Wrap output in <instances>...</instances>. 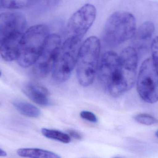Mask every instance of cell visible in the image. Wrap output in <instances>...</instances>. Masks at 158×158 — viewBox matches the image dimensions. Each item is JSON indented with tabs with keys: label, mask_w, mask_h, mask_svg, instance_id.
<instances>
[{
	"label": "cell",
	"mask_w": 158,
	"mask_h": 158,
	"mask_svg": "<svg viewBox=\"0 0 158 158\" xmlns=\"http://www.w3.org/2000/svg\"><path fill=\"white\" fill-rule=\"evenodd\" d=\"M136 30L133 15L126 11H117L107 19L102 32L103 42L113 47L132 39Z\"/></svg>",
	"instance_id": "1"
},
{
	"label": "cell",
	"mask_w": 158,
	"mask_h": 158,
	"mask_svg": "<svg viewBox=\"0 0 158 158\" xmlns=\"http://www.w3.org/2000/svg\"><path fill=\"white\" fill-rule=\"evenodd\" d=\"M50 34L49 28L45 24L32 26L24 32L17 59L19 66L27 68L37 62Z\"/></svg>",
	"instance_id": "2"
},
{
	"label": "cell",
	"mask_w": 158,
	"mask_h": 158,
	"mask_svg": "<svg viewBox=\"0 0 158 158\" xmlns=\"http://www.w3.org/2000/svg\"><path fill=\"white\" fill-rule=\"evenodd\" d=\"M101 43L96 36L88 37L81 45L77 60V74L79 83L83 87L91 85L98 70Z\"/></svg>",
	"instance_id": "3"
},
{
	"label": "cell",
	"mask_w": 158,
	"mask_h": 158,
	"mask_svg": "<svg viewBox=\"0 0 158 158\" xmlns=\"http://www.w3.org/2000/svg\"><path fill=\"white\" fill-rule=\"evenodd\" d=\"M138 55L136 49L128 47L119 56V67L115 81L107 89L113 97L121 96L131 90L135 83Z\"/></svg>",
	"instance_id": "4"
},
{
	"label": "cell",
	"mask_w": 158,
	"mask_h": 158,
	"mask_svg": "<svg viewBox=\"0 0 158 158\" xmlns=\"http://www.w3.org/2000/svg\"><path fill=\"white\" fill-rule=\"evenodd\" d=\"M82 39L69 36L62 44L52 70L54 79L58 83L67 81L77 65Z\"/></svg>",
	"instance_id": "5"
},
{
	"label": "cell",
	"mask_w": 158,
	"mask_h": 158,
	"mask_svg": "<svg viewBox=\"0 0 158 158\" xmlns=\"http://www.w3.org/2000/svg\"><path fill=\"white\" fill-rule=\"evenodd\" d=\"M136 88L145 102L154 104L158 100V73L152 58L143 62L136 80Z\"/></svg>",
	"instance_id": "6"
},
{
	"label": "cell",
	"mask_w": 158,
	"mask_h": 158,
	"mask_svg": "<svg viewBox=\"0 0 158 158\" xmlns=\"http://www.w3.org/2000/svg\"><path fill=\"white\" fill-rule=\"evenodd\" d=\"M62 44L59 34L49 35L41 54L33 65L34 75L39 78H44L52 71Z\"/></svg>",
	"instance_id": "7"
},
{
	"label": "cell",
	"mask_w": 158,
	"mask_h": 158,
	"mask_svg": "<svg viewBox=\"0 0 158 158\" xmlns=\"http://www.w3.org/2000/svg\"><path fill=\"white\" fill-rule=\"evenodd\" d=\"M96 8L91 4H85L72 15L68 22L69 36L82 39L96 19Z\"/></svg>",
	"instance_id": "8"
},
{
	"label": "cell",
	"mask_w": 158,
	"mask_h": 158,
	"mask_svg": "<svg viewBox=\"0 0 158 158\" xmlns=\"http://www.w3.org/2000/svg\"><path fill=\"white\" fill-rule=\"evenodd\" d=\"M119 67V56L113 51L104 53L99 63L98 78L102 85L107 89L114 82Z\"/></svg>",
	"instance_id": "9"
},
{
	"label": "cell",
	"mask_w": 158,
	"mask_h": 158,
	"mask_svg": "<svg viewBox=\"0 0 158 158\" xmlns=\"http://www.w3.org/2000/svg\"><path fill=\"white\" fill-rule=\"evenodd\" d=\"M27 21L24 16L15 12L0 14V44L14 33L24 32Z\"/></svg>",
	"instance_id": "10"
},
{
	"label": "cell",
	"mask_w": 158,
	"mask_h": 158,
	"mask_svg": "<svg viewBox=\"0 0 158 158\" xmlns=\"http://www.w3.org/2000/svg\"><path fill=\"white\" fill-rule=\"evenodd\" d=\"M24 32L14 33L0 44V54L4 60L7 62L17 60L20 52Z\"/></svg>",
	"instance_id": "11"
},
{
	"label": "cell",
	"mask_w": 158,
	"mask_h": 158,
	"mask_svg": "<svg viewBox=\"0 0 158 158\" xmlns=\"http://www.w3.org/2000/svg\"><path fill=\"white\" fill-rule=\"evenodd\" d=\"M22 90L25 94L37 105L44 106L52 105L49 98V91L43 85L34 82H29L23 86Z\"/></svg>",
	"instance_id": "12"
},
{
	"label": "cell",
	"mask_w": 158,
	"mask_h": 158,
	"mask_svg": "<svg viewBox=\"0 0 158 158\" xmlns=\"http://www.w3.org/2000/svg\"><path fill=\"white\" fill-rule=\"evenodd\" d=\"M155 30V25L151 21L143 23L136 30L133 37L134 46L138 48H143L148 45Z\"/></svg>",
	"instance_id": "13"
},
{
	"label": "cell",
	"mask_w": 158,
	"mask_h": 158,
	"mask_svg": "<svg viewBox=\"0 0 158 158\" xmlns=\"http://www.w3.org/2000/svg\"><path fill=\"white\" fill-rule=\"evenodd\" d=\"M17 154L22 157L35 158H60L57 154L44 149L39 148H19Z\"/></svg>",
	"instance_id": "14"
},
{
	"label": "cell",
	"mask_w": 158,
	"mask_h": 158,
	"mask_svg": "<svg viewBox=\"0 0 158 158\" xmlns=\"http://www.w3.org/2000/svg\"><path fill=\"white\" fill-rule=\"evenodd\" d=\"M15 107L22 115L31 118H37L41 114L40 110L35 106L28 102L17 100L13 103Z\"/></svg>",
	"instance_id": "15"
},
{
	"label": "cell",
	"mask_w": 158,
	"mask_h": 158,
	"mask_svg": "<svg viewBox=\"0 0 158 158\" xmlns=\"http://www.w3.org/2000/svg\"><path fill=\"white\" fill-rule=\"evenodd\" d=\"M41 133L44 137L63 143H69L71 142V138L69 135L60 131L43 128L41 130Z\"/></svg>",
	"instance_id": "16"
},
{
	"label": "cell",
	"mask_w": 158,
	"mask_h": 158,
	"mask_svg": "<svg viewBox=\"0 0 158 158\" xmlns=\"http://www.w3.org/2000/svg\"><path fill=\"white\" fill-rule=\"evenodd\" d=\"M36 0H1V5L5 8L21 9L29 7L35 3Z\"/></svg>",
	"instance_id": "17"
},
{
	"label": "cell",
	"mask_w": 158,
	"mask_h": 158,
	"mask_svg": "<svg viewBox=\"0 0 158 158\" xmlns=\"http://www.w3.org/2000/svg\"><path fill=\"white\" fill-rule=\"evenodd\" d=\"M135 121L140 124L150 126L156 125L158 123V119L152 115L145 113H140L134 117Z\"/></svg>",
	"instance_id": "18"
},
{
	"label": "cell",
	"mask_w": 158,
	"mask_h": 158,
	"mask_svg": "<svg viewBox=\"0 0 158 158\" xmlns=\"http://www.w3.org/2000/svg\"><path fill=\"white\" fill-rule=\"evenodd\" d=\"M151 50L152 59L158 73V36H156L152 41Z\"/></svg>",
	"instance_id": "19"
},
{
	"label": "cell",
	"mask_w": 158,
	"mask_h": 158,
	"mask_svg": "<svg viewBox=\"0 0 158 158\" xmlns=\"http://www.w3.org/2000/svg\"><path fill=\"white\" fill-rule=\"evenodd\" d=\"M60 2L61 0H36L35 3L38 2L42 8L48 10L56 7Z\"/></svg>",
	"instance_id": "20"
},
{
	"label": "cell",
	"mask_w": 158,
	"mask_h": 158,
	"mask_svg": "<svg viewBox=\"0 0 158 158\" xmlns=\"http://www.w3.org/2000/svg\"><path fill=\"white\" fill-rule=\"evenodd\" d=\"M80 117L85 120L88 121L93 123H96L98 119L96 115L92 112L89 111H82L80 114Z\"/></svg>",
	"instance_id": "21"
},
{
	"label": "cell",
	"mask_w": 158,
	"mask_h": 158,
	"mask_svg": "<svg viewBox=\"0 0 158 158\" xmlns=\"http://www.w3.org/2000/svg\"><path fill=\"white\" fill-rule=\"evenodd\" d=\"M68 133L71 137H73L74 139L80 140L82 139V135L77 131L73 130H69L67 131Z\"/></svg>",
	"instance_id": "22"
},
{
	"label": "cell",
	"mask_w": 158,
	"mask_h": 158,
	"mask_svg": "<svg viewBox=\"0 0 158 158\" xmlns=\"http://www.w3.org/2000/svg\"><path fill=\"white\" fill-rule=\"evenodd\" d=\"M7 156V154L4 150L0 148V156L1 157H5Z\"/></svg>",
	"instance_id": "23"
},
{
	"label": "cell",
	"mask_w": 158,
	"mask_h": 158,
	"mask_svg": "<svg viewBox=\"0 0 158 158\" xmlns=\"http://www.w3.org/2000/svg\"><path fill=\"white\" fill-rule=\"evenodd\" d=\"M156 135L157 137H158V130L156 132Z\"/></svg>",
	"instance_id": "24"
},
{
	"label": "cell",
	"mask_w": 158,
	"mask_h": 158,
	"mask_svg": "<svg viewBox=\"0 0 158 158\" xmlns=\"http://www.w3.org/2000/svg\"><path fill=\"white\" fill-rule=\"evenodd\" d=\"M1 75H2V73H1V71H0V77H1Z\"/></svg>",
	"instance_id": "25"
}]
</instances>
